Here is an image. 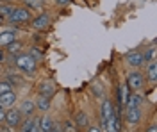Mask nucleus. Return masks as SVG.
<instances>
[{
    "label": "nucleus",
    "mask_w": 157,
    "mask_h": 132,
    "mask_svg": "<svg viewBox=\"0 0 157 132\" xmlns=\"http://www.w3.org/2000/svg\"><path fill=\"white\" fill-rule=\"evenodd\" d=\"M14 62H16V66H18L20 70H23L29 75H32L36 71V59L30 54H20V55H16Z\"/></svg>",
    "instance_id": "f257e3e1"
},
{
    "label": "nucleus",
    "mask_w": 157,
    "mask_h": 132,
    "mask_svg": "<svg viewBox=\"0 0 157 132\" xmlns=\"http://www.w3.org/2000/svg\"><path fill=\"white\" fill-rule=\"evenodd\" d=\"M7 18H9L11 23H23V21L30 20V11L23 9V7H20V9H13V13H11Z\"/></svg>",
    "instance_id": "f03ea898"
},
{
    "label": "nucleus",
    "mask_w": 157,
    "mask_h": 132,
    "mask_svg": "<svg viewBox=\"0 0 157 132\" xmlns=\"http://www.w3.org/2000/svg\"><path fill=\"white\" fill-rule=\"evenodd\" d=\"M143 82H145V79H143V75L139 73V71H130L127 77V86L130 88V89H141L143 88Z\"/></svg>",
    "instance_id": "7ed1b4c3"
},
{
    "label": "nucleus",
    "mask_w": 157,
    "mask_h": 132,
    "mask_svg": "<svg viewBox=\"0 0 157 132\" xmlns=\"http://www.w3.org/2000/svg\"><path fill=\"white\" fill-rule=\"evenodd\" d=\"M21 112L16 111V109H9V111H6V122H7V125L9 127H18L20 123H21Z\"/></svg>",
    "instance_id": "20e7f679"
},
{
    "label": "nucleus",
    "mask_w": 157,
    "mask_h": 132,
    "mask_svg": "<svg viewBox=\"0 0 157 132\" xmlns=\"http://www.w3.org/2000/svg\"><path fill=\"white\" fill-rule=\"evenodd\" d=\"M50 25V16L47 13H43V14H39L36 20L32 21V27L34 29H38V31H43V29H47Z\"/></svg>",
    "instance_id": "39448f33"
},
{
    "label": "nucleus",
    "mask_w": 157,
    "mask_h": 132,
    "mask_svg": "<svg viewBox=\"0 0 157 132\" xmlns=\"http://www.w3.org/2000/svg\"><path fill=\"white\" fill-rule=\"evenodd\" d=\"M125 118H127L128 123H137L141 120V109L139 107H127V114H125Z\"/></svg>",
    "instance_id": "423d86ee"
},
{
    "label": "nucleus",
    "mask_w": 157,
    "mask_h": 132,
    "mask_svg": "<svg viewBox=\"0 0 157 132\" xmlns=\"http://www.w3.org/2000/svg\"><path fill=\"white\" fill-rule=\"evenodd\" d=\"M14 102H16V93L7 91V93H2V95H0V105H2L4 109H6V107H11Z\"/></svg>",
    "instance_id": "0eeeda50"
},
{
    "label": "nucleus",
    "mask_w": 157,
    "mask_h": 132,
    "mask_svg": "<svg viewBox=\"0 0 157 132\" xmlns=\"http://www.w3.org/2000/svg\"><path fill=\"white\" fill-rule=\"evenodd\" d=\"M127 62L130 66H141V64L145 62V57H143V54H139V52H130L127 55Z\"/></svg>",
    "instance_id": "6e6552de"
},
{
    "label": "nucleus",
    "mask_w": 157,
    "mask_h": 132,
    "mask_svg": "<svg viewBox=\"0 0 157 132\" xmlns=\"http://www.w3.org/2000/svg\"><path fill=\"white\" fill-rule=\"evenodd\" d=\"M14 40H16V34L13 31L2 32V34H0V47H7V45H11Z\"/></svg>",
    "instance_id": "1a4fd4ad"
},
{
    "label": "nucleus",
    "mask_w": 157,
    "mask_h": 132,
    "mask_svg": "<svg viewBox=\"0 0 157 132\" xmlns=\"http://www.w3.org/2000/svg\"><path fill=\"white\" fill-rule=\"evenodd\" d=\"M105 127H107V132H120V122L114 114L105 120Z\"/></svg>",
    "instance_id": "9d476101"
},
{
    "label": "nucleus",
    "mask_w": 157,
    "mask_h": 132,
    "mask_svg": "<svg viewBox=\"0 0 157 132\" xmlns=\"http://www.w3.org/2000/svg\"><path fill=\"white\" fill-rule=\"evenodd\" d=\"M39 129L41 132H50L54 129V122H52V118L50 116H43L41 120H39Z\"/></svg>",
    "instance_id": "9b49d317"
},
{
    "label": "nucleus",
    "mask_w": 157,
    "mask_h": 132,
    "mask_svg": "<svg viewBox=\"0 0 157 132\" xmlns=\"http://www.w3.org/2000/svg\"><path fill=\"white\" fill-rule=\"evenodd\" d=\"M39 95L50 98V96L54 95V86H52L50 82H41V84H39Z\"/></svg>",
    "instance_id": "f8f14e48"
},
{
    "label": "nucleus",
    "mask_w": 157,
    "mask_h": 132,
    "mask_svg": "<svg viewBox=\"0 0 157 132\" xmlns=\"http://www.w3.org/2000/svg\"><path fill=\"white\" fill-rule=\"evenodd\" d=\"M141 104V95H128V98L125 100L127 107H139Z\"/></svg>",
    "instance_id": "ddd939ff"
},
{
    "label": "nucleus",
    "mask_w": 157,
    "mask_h": 132,
    "mask_svg": "<svg viewBox=\"0 0 157 132\" xmlns=\"http://www.w3.org/2000/svg\"><path fill=\"white\" fill-rule=\"evenodd\" d=\"M32 111H34V104L30 100H23L21 107H20V112L25 114V116H29V114H32Z\"/></svg>",
    "instance_id": "4468645a"
},
{
    "label": "nucleus",
    "mask_w": 157,
    "mask_h": 132,
    "mask_svg": "<svg viewBox=\"0 0 157 132\" xmlns=\"http://www.w3.org/2000/svg\"><path fill=\"white\" fill-rule=\"evenodd\" d=\"M36 105H38L39 111H47V109L50 107V98H48V96H41V95H39V98H38V102H36Z\"/></svg>",
    "instance_id": "2eb2a0df"
},
{
    "label": "nucleus",
    "mask_w": 157,
    "mask_h": 132,
    "mask_svg": "<svg viewBox=\"0 0 157 132\" xmlns=\"http://www.w3.org/2000/svg\"><path fill=\"white\" fill-rule=\"evenodd\" d=\"M114 112H113V105H111V102L105 100L104 102V105H102V116H104V120H107V118H111Z\"/></svg>",
    "instance_id": "dca6fc26"
},
{
    "label": "nucleus",
    "mask_w": 157,
    "mask_h": 132,
    "mask_svg": "<svg viewBox=\"0 0 157 132\" xmlns=\"http://www.w3.org/2000/svg\"><path fill=\"white\" fill-rule=\"evenodd\" d=\"M147 73H148V79H150L152 82H155V77H157V64H155V61H150Z\"/></svg>",
    "instance_id": "f3484780"
},
{
    "label": "nucleus",
    "mask_w": 157,
    "mask_h": 132,
    "mask_svg": "<svg viewBox=\"0 0 157 132\" xmlns=\"http://www.w3.org/2000/svg\"><path fill=\"white\" fill-rule=\"evenodd\" d=\"M120 104H125V100L128 98V86L127 84H123V86H120Z\"/></svg>",
    "instance_id": "a211bd4d"
},
{
    "label": "nucleus",
    "mask_w": 157,
    "mask_h": 132,
    "mask_svg": "<svg viewBox=\"0 0 157 132\" xmlns=\"http://www.w3.org/2000/svg\"><path fill=\"white\" fill-rule=\"evenodd\" d=\"M7 91H13V84L9 81H2L0 82V95L2 93H7Z\"/></svg>",
    "instance_id": "6ab92c4d"
},
{
    "label": "nucleus",
    "mask_w": 157,
    "mask_h": 132,
    "mask_svg": "<svg viewBox=\"0 0 157 132\" xmlns=\"http://www.w3.org/2000/svg\"><path fill=\"white\" fill-rule=\"evenodd\" d=\"M25 4H27V7H30V9H39L43 6V0H25Z\"/></svg>",
    "instance_id": "aec40b11"
},
{
    "label": "nucleus",
    "mask_w": 157,
    "mask_h": 132,
    "mask_svg": "<svg viewBox=\"0 0 157 132\" xmlns=\"http://www.w3.org/2000/svg\"><path fill=\"white\" fill-rule=\"evenodd\" d=\"M77 123L80 127H86L88 125V114L86 112H78L77 114Z\"/></svg>",
    "instance_id": "412c9836"
},
{
    "label": "nucleus",
    "mask_w": 157,
    "mask_h": 132,
    "mask_svg": "<svg viewBox=\"0 0 157 132\" xmlns=\"http://www.w3.org/2000/svg\"><path fill=\"white\" fill-rule=\"evenodd\" d=\"M13 9L14 7H11V6H0V16H9Z\"/></svg>",
    "instance_id": "4be33fe9"
},
{
    "label": "nucleus",
    "mask_w": 157,
    "mask_h": 132,
    "mask_svg": "<svg viewBox=\"0 0 157 132\" xmlns=\"http://www.w3.org/2000/svg\"><path fill=\"white\" fill-rule=\"evenodd\" d=\"M143 57H145V61H154V59H155V48L152 47L147 54H143Z\"/></svg>",
    "instance_id": "5701e85b"
},
{
    "label": "nucleus",
    "mask_w": 157,
    "mask_h": 132,
    "mask_svg": "<svg viewBox=\"0 0 157 132\" xmlns=\"http://www.w3.org/2000/svg\"><path fill=\"white\" fill-rule=\"evenodd\" d=\"M9 47V52L11 54H16V52H20V48H21V45L20 43H16V41H13L11 45H7Z\"/></svg>",
    "instance_id": "b1692460"
},
{
    "label": "nucleus",
    "mask_w": 157,
    "mask_h": 132,
    "mask_svg": "<svg viewBox=\"0 0 157 132\" xmlns=\"http://www.w3.org/2000/svg\"><path fill=\"white\" fill-rule=\"evenodd\" d=\"M30 132H41V129H39V120H32V127H30Z\"/></svg>",
    "instance_id": "393cba45"
},
{
    "label": "nucleus",
    "mask_w": 157,
    "mask_h": 132,
    "mask_svg": "<svg viewBox=\"0 0 157 132\" xmlns=\"http://www.w3.org/2000/svg\"><path fill=\"white\" fill-rule=\"evenodd\" d=\"M30 55H36L34 59H39V57H41L43 54H41V52H39V50H36V48H32V50H30Z\"/></svg>",
    "instance_id": "a878e982"
},
{
    "label": "nucleus",
    "mask_w": 157,
    "mask_h": 132,
    "mask_svg": "<svg viewBox=\"0 0 157 132\" xmlns=\"http://www.w3.org/2000/svg\"><path fill=\"white\" fill-rule=\"evenodd\" d=\"M4 118H6V109L0 105V122H4Z\"/></svg>",
    "instance_id": "bb28decb"
},
{
    "label": "nucleus",
    "mask_w": 157,
    "mask_h": 132,
    "mask_svg": "<svg viewBox=\"0 0 157 132\" xmlns=\"http://www.w3.org/2000/svg\"><path fill=\"white\" fill-rule=\"evenodd\" d=\"M71 0H57V4L59 6H66V4H70Z\"/></svg>",
    "instance_id": "cd10ccee"
},
{
    "label": "nucleus",
    "mask_w": 157,
    "mask_h": 132,
    "mask_svg": "<svg viewBox=\"0 0 157 132\" xmlns=\"http://www.w3.org/2000/svg\"><path fill=\"white\" fill-rule=\"evenodd\" d=\"M6 59V54H4V50H2V47H0V61H4Z\"/></svg>",
    "instance_id": "c85d7f7f"
},
{
    "label": "nucleus",
    "mask_w": 157,
    "mask_h": 132,
    "mask_svg": "<svg viewBox=\"0 0 157 132\" xmlns=\"http://www.w3.org/2000/svg\"><path fill=\"white\" fill-rule=\"evenodd\" d=\"M89 132H100V129H97V127H91V129H89Z\"/></svg>",
    "instance_id": "c756f323"
},
{
    "label": "nucleus",
    "mask_w": 157,
    "mask_h": 132,
    "mask_svg": "<svg viewBox=\"0 0 157 132\" xmlns=\"http://www.w3.org/2000/svg\"><path fill=\"white\" fill-rule=\"evenodd\" d=\"M148 132H155V127H150V129H148Z\"/></svg>",
    "instance_id": "7c9ffc66"
},
{
    "label": "nucleus",
    "mask_w": 157,
    "mask_h": 132,
    "mask_svg": "<svg viewBox=\"0 0 157 132\" xmlns=\"http://www.w3.org/2000/svg\"><path fill=\"white\" fill-rule=\"evenodd\" d=\"M50 132H61V130H59V129H56V127H54V129H52V130H50Z\"/></svg>",
    "instance_id": "2f4dec72"
},
{
    "label": "nucleus",
    "mask_w": 157,
    "mask_h": 132,
    "mask_svg": "<svg viewBox=\"0 0 157 132\" xmlns=\"http://www.w3.org/2000/svg\"><path fill=\"white\" fill-rule=\"evenodd\" d=\"M0 23H2V16H0Z\"/></svg>",
    "instance_id": "473e14b6"
}]
</instances>
